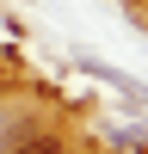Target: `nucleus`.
I'll use <instances>...</instances> for the list:
<instances>
[{
	"label": "nucleus",
	"instance_id": "nucleus-1",
	"mask_svg": "<svg viewBox=\"0 0 148 154\" xmlns=\"http://www.w3.org/2000/svg\"><path fill=\"white\" fill-rule=\"evenodd\" d=\"M19 154H62V148H56V136H31V142H25Z\"/></svg>",
	"mask_w": 148,
	"mask_h": 154
}]
</instances>
